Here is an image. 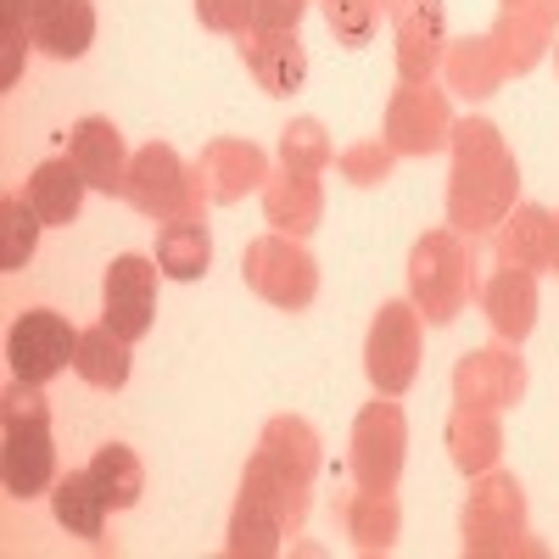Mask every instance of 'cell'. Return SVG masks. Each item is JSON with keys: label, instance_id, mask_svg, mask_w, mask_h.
Segmentation results:
<instances>
[{"label": "cell", "instance_id": "1", "mask_svg": "<svg viewBox=\"0 0 559 559\" xmlns=\"http://www.w3.org/2000/svg\"><path fill=\"white\" fill-rule=\"evenodd\" d=\"M0 471H7L12 498H34L51 487L57 453H51V426H45V403L28 386V408H7V448H0Z\"/></svg>", "mask_w": 559, "mask_h": 559}, {"label": "cell", "instance_id": "2", "mask_svg": "<svg viewBox=\"0 0 559 559\" xmlns=\"http://www.w3.org/2000/svg\"><path fill=\"white\" fill-rule=\"evenodd\" d=\"M79 353V331L51 313V308H28L17 324H12V336H7V358H12V376L23 386H45L57 376V369H68Z\"/></svg>", "mask_w": 559, "mask_h": 559}, {"label": "cell", "instance_id": "3", "mask_svg": "<svg viewBox=\"0 0 559 559\" xmlns=\"http://www.w3.org/2000/svg\"><path fill=\"white\" fill-rule=\"evenodd\" d=\"M102 308H107V324L123 342H140L152 331V308H157V263L140 258V252L112 258L107 286H102Z\"/></svg>", "mask_w": 559, "mask_h": 559}, {"label": "cell", "instance_id": "4", "mask_svg": "<svg viewBox=\"0 0 559 559\" xmlns=\"http://www.w3.org/2000/svg\"><path fill=\"white\" fill-rule=\"evenodd\" d=\"M123 197L140 213H152V218H174L185 202H191V179H185V168H179V157L168 146H146V152H134V163H129Z\"/></svg>", "mask_w": 559, "mask_h": 559}, {"label": "cell", "instance_id": "5", "mask_svg": "<svg viewBox=\"0 0 559 559\" xmlns=\"http://www.w3.org/2000/svg\"><path fill=\"white\" fill-rule=\"evenodd\" d=\"M414 376V313L403 302H386L376 331H369V381L386 397H397Z\"/></svg>", "mask_w": 559, "mask_h": 559}, {"label": "cell", "instance_id": "6", "mask_svg": "<svg viewBox=\"0 0 559 559\" xmlns=\"http://www.w3.org/2000/svg\"><path fill=\"white\" fill-rule=\"evenodd\" d=\"M23 23L51 57H84L96 34L90 0H23Z\"/></svg>", "mask_w": 559, "mask_h": 559}, {"label": "cell", "instance_id": "7", "mask_svg": "<svg viewBox=\"0 0 559 559\" xmlns=\"http://www.w3.org/2000/svg\"><path fill=\"white\" fill-rule=\"evenodd\" d=\"M73 163H79V174L96 185V191H123V140H118V129L107 123V118H84V123H73V152H68Z\"/></svg>", "mask_w": 559, "mask_h": 559}, {"label": "cell", "instance_id": "8", "mask_svg": "<svg viewBox=\"0 0 559 559\" xmlns=\"http://www.w3.org/2000/svg\"><path fill=\"white\" fill-rule=\"evenodd\" d=\"M84 174L73 157H51V163H39L34 179H28V202L45 224H73L79 218V202H84Z\"/></svg>", "mask_w": 559, "mask_h": 559}, {"label": "cell", "instance_id": "9", "mask_svg": "<svg viewBox=\"0 0 559 559\" xmlns=\"http://www.w3.org/2000/svg\"><path fill=\"white\" fill-rule=\"evenodd\" d=\"M51 509H57V521H62L73 537L102 543L112 503H107V492L96 487V476H90V471H68V476L57 481V492H51Z\"/></svg>", "mask_w": 559, "mask_h": 559}, {"label": "cell", "instance_id": "10", "mask_svg": "<svg viewBox=\"0 0 559 559\" xmlns=\"http://www.w3.org/2000/svg\"><path fill=\"white\" fill-rule=\"evenodd\" d=\"M437 258H442V236L414 252V292H419V302H426V313L442 324V319H453V308L464 297V274H459L453 247H448V263H437Z\"/></svg>", "mask_w": 559, "mask_h": 559}, {"label": "cell", "instance_id": "11", "mask_svg": "<svg viewBox=\"0 0 559 559\" xmlns=\"http://www.w3.org/2000/svg\"><path fill=\"white\" fill-rule=\"evenodd\" d=\"M73 369L102 386V392H118L129 381V342L112 331V324H102V331H79V353H73Z\"/></svg>", "mask_w": 559, "mask_h": 559}, {"label": "cell", "instance_id": "12", "mask_svg": "<svg viewBox=\"0 0 559 559\" xmlns=\"http://www.w3.org/2000/svg\"><path fill=\"white\" fill-rule=\"evenodd\" d=\"M213 258V241H207V229L197 218H174L157 229V269L168 280H197Z\"/></svg>", "mask_w": 559, "mask_h": 559}, {"label": "cell", "instance_id": "13", "mask_svg": "<svg viewBox=\"0 0 559 559\" xmlns=\"http://www.w3.org/2000/svg\"><path fill=\"white\" fill-rule=\"evenodd\" d=\"M247 62H252V73L263 79L269 96H286V90L302 84V45H297V34L252 39V45H247Z\"/></svg>", "mask_w": 559, "mask_h": 559}, {"label": "cell", "instance_id": "14", "mask_svg": "<svg viewBox=\"0 0 559 559\" xmlns=\"http://www.w3.org/2000/svg\"><path fill=\"white\" fill-rule=\"evenodd\" d=\"M442 123H448V112H442L437 96H426V90H408V96L392 107V134H397L403 152H437L442 146V134H437Z\"/></svg>", "mask_w": 559, "mask_h": 559}, {"label": "cell", "instance_id": "15", "mask_svg": "<svg viewBox=\"0 0 559 559\" xmlns=\"http://www.w3.org/2000/svg\"><path fill=\"white\" fill-rule=\"evenodd\" d=\"M90 476H96V487L107 492V503H112V509H129V503H140V492H146L140 459H134L123 442H107L96 459H90Z\"/></svg>", "mask_w": 559, "mask_h": 559}, {"label": "cell", "instance_id": "16", "mask_svg": "<svg viewBox=\"0 0 559 559\" xmlns=\"http://www.w3.org/2000/svg\"><path fill=\"white\" fill-rule=\"evenodd\" d=\"M39 229H45V218L34 213L28 197H7V202H0V269H7V274L23 269L34 258Z\"/></svg>", "mask_w": 559, "mask_h": 559}, {"label": "cell", "instance_id": "17", "mask_svg": "<svg viewBox=\"0 0 559 559\" xmlns=\"http://www.w3.org/2000/svg\"><path fill=\"white\" fill-rule=\"evenodd\" d=\"M492 319H498V331L526 336V324H532V280H526V269H503V280L492 286Z\"/></svg>", "mask_w": 559, "mask_h": 559}, {"label": "cell", "instance_id": "18", "mask_svg": "<svg viewBox=\"0 0 559 559\" xmlns=\"http://www.w3.org/2000/svg\"><path fill=\"white\" fill-rule=\"evenodd\" d=\"M269 218L280 224V229H313V218H319V197H313V179L308 174H292V191L286 185H274L269 191Z\"/></svg>", "mask_w": 559, "mask_h": 559}, {"label": "cell", "instance_id": "19", "mask_svg": "<svg viewBox=\"0 0 559 559\" xmlns=\"http://www.w3.org/2000/svg\"><path fill=\"white\" fill-rule=\"evenodd\" d=\"M548 241H554V218L537 213V207H526V213L515 218V229H509V258H515V269L543 263V258H548Z\"/></svg>", "mask_w": 559, "mask_h": 559}, {"label": "cell", "instance_id": "20", "mask_svg": "<svg viewBox=\"0 0 559 559\" xmlns=\"http://www.w3.org/2000/svg\"><path fill=\"white\" fill-rule=\"evenodd\" d=\"M302 7H308V0H252V23L263 34H292L297 17H302Z\"/></svg>", "mask_w": 559, "mask_h": 559}, {"label": "cell", "instance_id": "21", "mask_svg": "<svg viewBox=\"0 0 559 559\" xmlns=\"http://www.w3.org/2000/svg\"><path fill=\"white\" fill-rule=\"evenodd\" d=\"M324 157H331V146L319 140V123H297V129H286V163L319 168Z\"/></svg>", "mask_w": 559, "mask_h": 559}, {"label": "cell", "instance_id": "22", "mask_svg": "<svg viewBox=\"0 0 559 559\" xmlns=\"http://www.w3.org/2000/svg\"><path fill=\"white\" fill-rule=\"evenodd\" d=\"M324 12H331V28H342L353 45L369 39V0H324Z\"/></svg>", "mask_w": 559, "mask_h": 559}, {"label": "cell", "instance_id": "23", "mask_svg": "<svg viewBox=\"0 0 559 559\" xmlns=\"http://www.w3.org/2000/svg\"><path fill=\"white\" fill-rule=\"evenodd\" d=\"M202 17H207L213 28H247L252 0H202Z\"/></svg>", "mask_w": 559, "mask_h": 559}, {"label": "cell", "instance_id": "24", "mask_svg": "<svg viewBox=\"0 0 559 559\" xmlns=\"http://www.w3.org/2000/svg\"><path fill=\"white\" fill-rule=\"evenodd\" d=\"M548 258L559 263V218H554V241H548Z\"/></svg>", "mask_w": 559, "mask_h": 559}]
</instances>
